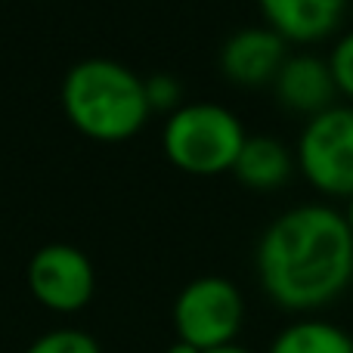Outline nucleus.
<instances>
[{"instance_id": "ddd939ff", "label": "nucleus", "mask_w": 353, "mask_h": 353, "mask_svg": "<svg viewBox=\"0 0 353 353\" xmlns=\"http://www.w3.org/2000/svg\"><path fill=\"white\" fill-rule=\"evenodd\" d=\"M329 68H332V78H335L338 93L353 103V28L344 31V34L335 41L332 56H329Z\"/></svg>"}, {"instance_id": "f257e3e1", "label": "nucleus", "mask_w": 353, "mask_h": 353, "mask_svg": "<svg viewBox=\"0 0 353 353\" xmlns=\"http://www.w3.org/2000/svg\"><path fill=\"white\" fill-rule=\"evenodd\" d=\"M254 267L276 307L292 313L319 310L353 282V232L332 205H294L261 232Z\"/></svg>"}, {"instance_id": "7ed1b4c3", "label": "nucleus", "mask_w": 353, "mask_h": 353, "mask_svg": "<svg viewBox=\"0 0 353 353\" xmlns=\"http://www.w3.org/2000/svg\"><path fill=\"white\" fill-rule=\"evenodd\" d=\"M245 134L236 112L220 103H186L174 109L161 130V146L174 168L195 176L232 171L242 152Z\"/></svg>"}, {"instance_id": "0eeeda50", "label": "nucleus", "mask_w": 353, "mask_h": 353, "mask_svg": "<svg viewBox=\"0 0 353 353\" xmlns=\"http://www.w3.org/2000/svg\"><path fill=\"white\" fill-rule=\"evenodd\" d=\"M288 59V41L270 25H251L230 34L220 47V72L242 87L276 81L282 62Z\"/></svg>"}, {"instance_id": "423d86ee", "label": "nucleus", "mask_w": 353, "mask_h": 353, "mask_svg": "<svg viewBox=\"0 0 353 353\" xmlns=\"http://www.w3.org/2000/svg\"><path fill=\"white\" fill-rule=\"evenodd\" d=\"M28 288L47 310L74 313L90 304L97 292V273L81 248L68 242H50L31 257Z\"/></svg>"}, {"instance_id": "f8f14e48", "label": "nucleus", "mask_w": 353, "mask_h": 353, "mask_svg": "<svg viewBox=\"0 0 353 353\" xmlns=\"http://www.w3.org/2000/svg\"><path fill=\"white\" fill-rule=\"evenodd\" d=\"M25 353H103L97 338L81 329H56L41 335Z\"/></svg>"}, {"instance_id": "1a4fd4ad", "label": "nucleus", "mask_w": 353, "mask_h": 353, "mask_svg": "<svg viewBox=\"0 0 353 353\" xmlns=\"http://www.w3.org/2000/svg\"><path fill=\"white\" fill-rule=\"evenodd\" d=\"M267 25L285 41H323L341 25L347 0H257Z\"/></svg>"}, {"instance_id": "39448f33", "label": "nucleus", "mask_w": 353, "mask_h": 353, "mask_svg": "<svg viewBox=\"0 0 353 353\" xmlns=\"http://www.w3.org/2000/svg\"><path fill=\"white\" fill-rule=\"evenodd\" d=\"M301 174L325 195L353 192V105H332L307 118L294 149Z\"/></svg>"}, {"instance_id": "9b49d317", "label": "nucleus", "mask_w": 353, "mask_h": 353, "mask_svg": "<svg viewBox=\"0 0 353 353\" xmlns=\"http://www.w3.org/2000/svg\"><path fill=\"white\" fill-rule=\"evenodd\" d=\"M267 353H353V338L329 319L304 316L285 325Z\"/></svg>"}, {"instance_id": "6e6552de", "label": "nucleus", "mask_w": 353, "mask_h": 353, "mask_svg": "<svg viewBox=\"0 0 353 353\" xmlns=\"http://www.w3.org/2000/svg\"><path fill=\"white\" fill-rule=\"evenodd\" d=\"M276 97L285 109L301 112V115L313 118L319 112L332 109L338 97L335 78H332L329 59L313 53H298L288 56L282 62L279 74H276Z\"/></svg>"}, {"instance_id": "dca6fc26", "label": "nucleus", "mask_w": 353, "mask_h": 353, "mask_svg": "<svg viewBox=\"0 0 353 353\" xmlns=\"http://www.w3.org/2000/svg\"><path fill=\"white\" fill-rule=\"evenodd\" d=\"M344 220H347V226H350V232H353V192L347 195V208H344Z\"/></svg>"}, {"instance_id": "2eb2a0df", "label": "nucleus", "mask_w": 353, "mask_h": 353, "mask_svg": "<svg viewBox=\"0 0 353 353\" xmlns=\"http://www.w3.org/2000/svg\"><path fill=\"white\" fill-rule=\"evenodd\" d=\"M165 353H201V350H195L192 344H186V341H174L171 347H168Z\"/></svg>"}, {"instance_id": "f03ea898", "label": "nucleus", "mask_w": 353, "mask_h": 353, "mask_svg": "<svg viewBox=\"0 0 353 353\" xmlns=\"http://www.w3.org/2000/svg\"><path fill=\"white\" fill-rule=\"evenodd\" d=\"M59 97L72 128L97 143L130 140L152 115L146 81L124 62L105 56L74 62L62 78Z\"/></svg>"}, {"instance_id": "4468645a", "label": "nucleus", "mask_w": 353, "mask_h": 353, "mask_svg": "<svg viewBox=\"0 0 353 353\" xmlns=\"http://www.w3.org/2000/svg\"><path fill=\"white\" fill-rule=\"evenodd\" d=\"M146 99L152 112H168V109H180V81L171 74L159 72L146 78Z\"/></svg>"}, {"instance_id": "f3484780", "label": "nucleus", "mask_w": 353, "mask_h": 353, "mask_svg": "<svg viewBox=\"0 0 353 353\" xmlns=\"http://www.w3.org/2000/svg\"><path fill=\"white\" fill-rule=\"evenodd\" d=\"M208 353H251V350L239 347V344H226V347H217V350H208Z\"/></svg>"}, {"instance_id": "9d476101", "label": "nucleus", "mask_w": 353, "mask_h": 353, "mask_svg": "<svg viewBox=\"0 0 353 353\" xmlns=\"http://www.w3.org/2000/svg\"><path fill=\"white\" fill-rule=\"evenodd\" d=\"M294 165L298 161L288 152L285 143L276 140V137L257 134L245 140L242 152L232 165V174L239 176V183H245L254 192H270V189H279L292 176Z\"/></svg>"}, {"instance_id": "20e7f679", "label": "nucleus", "mask_w": 353, "mask_h": 353, "mask_svg": "<svg viewBox=\"0 0 353 353\" xmlns=\"http://www.w3.org/2000/svg\"><path fill=\"white\" fill-rule=\"evenodd\" d=\"M245 323V301L236 282L223 276L192 279L174 301V329L176 341L192 344L208 353L236 344V335Z\"/></svg>"}]
</instances>
